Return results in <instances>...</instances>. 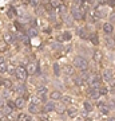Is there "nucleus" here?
<instances>
[{"label":"nucleus","instance_id":"3","mask_svg":"<svg viewBox=\"0 0 115 121\" xmlns=\"http://www.w3.org/2000/svg\"><path fill=\"white\" fill-rule=\"evenodd\" d=\"M38 69H39V62L38 60H32V62H28V67L26 70H27V74L32 75V74L38 71Z\"/></svg>","mask_w":115,"mask_h":121},{"label":"nucleus","instance_id":"10","mask_svg":"<svg viewBox=\"0 0 115 121\" xmlns=\"http://www.w3.org/2000/svg\"><path fill=\"white\" fill-rule=\"evenodd\" d=\"M16 120L17 121H32V118H31V117H28L26 113H20V114L16 117Z\"/></svg>","mask_w":115,"mask_h":121},{"label":"nucleus","instance_id":"5","mask_svg":"<svg viewBox=\"0 0 115 121\" xmlns=\"http://www.w3.org/2000/svg\"><path fill=\"white\" fill-rule=\"evenodd\" d=\"M15 106H16V109H23L24 106H26V99L23 98V97H17L15 101Z\"/></svg>","mask_w":115,"mask_h":121},{"label":"nucleus","instance_id":"35","mask_svg":"<svg viewBox=\"0 0 115 121\" xmlns=\"http://www.w3.org/2000/svg\"><path fill=\"white\" fill-rule=\"evenodd\" d=\"M7 105H8L12 110H13V109H16V106H15V102H13V101H8V99H7Z\"/></svg>","mask_w":115,"mask_h":121},{"label":"nucleus","instance_id":"2","mask_svg":"<svg viewBox=\"0 0 115 121\" xmlns=\"http://www.w3.org/2000/svg\"><path fill=\"white\" fill-rule=\"evenodd\" d=\"M15 75H16V78L20 82H24L27 79V77H28L26 67H23V66H17L16 69H15Z\"/></svg>","mask_w":115,"mask_h":121},{"label":"nucleus","instance_id":"31","mask_svg":"<svg viewBox=\"0 0 115 121\" xmlns=\"http://www.w3.org/2000/svg\"><path fill=\"white\" fill-rule=\"evenodd\" d=\"M28 34H30V36H36L38 31H36V28H30L28 30Z\"/></svg>","mask_w":115,"mask_h":121},{"label":"nucleus","instance_id":"21","mask_svg":"<svg viewBox=\"0 0 115 121\" xmlns=\"http://www.w3.org/2000/svg\"><path fill=\"white\" fill-rule=\"evenodd\" d=\"M106 43H107V46L110 48H112L115 46V39H112V38H107L106 39Z\"/></svg>","mask_w":115,"mask_h":121},{"label":"nucleus","instance_id":"40","mask_svg":"<svg viewBox=\"0 0 115 121\" xmlns=\"http://www.w3.org/2000/svg\"><path fill=\"white\" fill-rule=\"evenodd\" d=\"M8 71H9V73H13L15 70H13V67H12V66H9V65H8Z\"/></svg>","mask_w":115,"mask_h":121},{"label":"nucleus","instance_id":"14","mask_svg":"<svg viewBox=\"0 0 115 121\" xmlns=\"http://www.w3.org/2000/svg\"><path fill=\"white\" fill-rule=\"evenodd\" d=\"M74 81H75V83H76L78 86H83V85L86 83V81L80 77V75H76V77H74Z\"/></svg>","mask_w":115,"mask_h":121},{"label":"nucleus","instance_id":"30","mask_svg":"<svg viewBox=\"0 0 115 121\" xmlns=\"http://www.w3.org/2000/svg\"><path fill=\"white\" fill-rule=\"evenodd\" d=\"M64 71L67 74H74V69L71 66H64Z\"/></svg>","mask_w":115,"mask_h":121},{"label":"nucleus","instance_id":"28","mask_svg":"<svg viewBox=\"0 0 115 121\" xmlns=\"http://www.w3.org/2000/svg\"><path fill=\"white\" fill-rule=\"evenodd\" d=\"M54 73H55V75H60V67H59L58 63L54 65Z\"/></svg>","mask_w":115,"mask_h":121},{"label":"nucleus","instance_id":"36","mask_svg":"<svg viewBox=\"0 0 115 121\" xmlns=\"http://www.w3.org/2000/svg\"><path fill=\"white\" fill-rule=\"evenodd\" d=\"M44 8L47 9V11H50V12H52V5H51V3H46V4H44Z\"/></svg>","mask_w":115,"mask_h":121},{"label":"nucleus","instance_id":"22","mask_svg":"<svg viewBox=\"0 0 115 121\" xmlns=\"http://www.w3.org/2000/svg\"><path fill=\"white\" fill-rule=\"evenodd\" d=\"M7 15H8V17H11V19H12V17H15V8H13V7H9Z\"/></svg>","mask_w":115,"mask_h":121},{"label":"nucleus","instance_id":"26","mask_svg":"<svg viewBox=\"0 0 115 121\" xmlns=\"http://www.w3.org/2000/svg\"><path fill=\"white\" fill-rule=\"evenodd\" d=\"M84 109H86V112H91V110H92V105L90 104L88 101H86L84 102Z\"/></svg>","mask_w":115,"mask_h":121},{"label":"nucleus","instance_id":"16","mask_svg":"<svg viewBox=\"0 0 115 121\" xmlns=\"http://www.w3.org/2000/svg\"><path fill=\"white\" fill-rule=\"evenodd\" d=\"M55 110L59 114H63L64 112H66V106H64L63 104H58V105H55Z\"/></svg>","mask_w":115,"mask_h":121},{"label":"nucleus","instance_id":"42","mask_svg":"<svg viewBox=\"0 0 115 121\" xmlns=\"http://www.w3.org/2000/svg\"><path fill=\"white\" fill-rule=\"evenodd\" d=\"M43 121H47V120H43Z\"/></svg>","mask_w":115,"mask_h":121},{"label":"nucleus","instance_id":"17","mask_svg":"<svg viewBox=\"0 0 115 121\" xmlns=\"http://www.w3.org/2000/svg\"><path fill=\"white\" fill-rule=\"evenodd\" d=\"M50 97H51L54 101H56V99L62 98V93H60V91H52L51 94H50Z\"/></svg>","mask_w":115,"mask_h":121},{"label":"nucleus","instance_id":"39","mask_svg":"<svg viewBox=\"0 0 115 121\" xmlns=\"http://www.w3.org/2000/svg\"><path fill=\"white\" fill-rule=\"evenodd\" d=\"M7 47H8V46H0V51H5Z\"/></svg>","mask_w":115,"mask_h":121},{"label":"nucleus","instance_id":"24","mask_svg":"<svg viewBox=\"0 0 115 121\" xmlns=\"http://www.w3.org/2000/svg\"><path fill=\"white\" fill-rule=\"evenodd\" d=\"M59 39H62V40H70V39H71V34H70V32H64L63 35H62V38H59Z\"/></svg>","mask_w":115,"mask_h":121},{"label":"nucleus","instance_id":"7","mask_svg":"<svg viewBox=\"0 0 115 121\" xmlns=\"http://www.w3.org/2000/svg\"><path fill=\"white\" fill-rule=\"evenodd\" d=\"M55 109V104L54 102H46L44 104V106H43V112L44 113H48V112H51V110H54Z\"/></svg>","mask_w":115,"mask_h":121},{"label":"nucleus","instance_id":"32","mask_svg":"<svg viewBox=\"0 0 115 121\" xmlns=\"http://www.w3.org/2000/svg\"><path fill=\"white\" fill-rule=\"evenodd\" d=\"M107 91H108V90H107L106 86H100V87H99V93H100V95H102V94H107Z\"/></svg>","mask_w":115,"mask_h":121},{"label":"nucleus","instance_id":"6","mask_svg":"<svg viewBox=\"0 0 115 121\" xmlns=\"http://www.w3.org/2000/svg\"><path fill=\"white\" fill-rule=\"evenodd\" d=\"M28 112L32 114H38L40 112V105H35V104H30L28 105Z\"/></svg>","mask_w":115,"mask_h":121},{"label":"nucleus","instance_id":"20","mask_svg":"<svg viewBox=\"0 0 115 121\" xmlns=\"http://www.w3.org/2000/svg\"><path fill=\"white\" fill-rule=\"evenodd\" d=\"M3 85H4L5 89H9V90L12 89V81H11V79H4V81H3Z\"/></svg>","mask_w":115,"mask_h":121},{"label":"nucleus","instance_id":"8","mask_svg":"<svg viewBox=\"0 0 115 121\" xmlns=\"http://www.w3.org/2000/svg\"><path fill=\"white\" fill-rule=\"evenodd\" d=\"M103 31H104L106 34H111V32L114 31V27H112L111 23H104V24H103Z\"/></svg>","mask_w":115,"mask_h":121},{"label":"nucleus","instance_id":"9","mask_svg":"<svg viewBox=\"0 0 115 121\" xmlns=\"http://www.w3.org/2000/svg\"><path fill=\"white\" fill-rule=\"evenodd\" d=\"M88 38H90V40L92 42V44H95V46H96V44H99V38H98V34H96V32H92Z\"/></svg>","mask_w":115,"mask_h":121},{"label":"nucleus","instance_id":"15","mask_svg":"<svg viewBox=\"0 0 115 121\" xmlns=\"http://www.w3.org/2000/svg\"><path fill=\"white\" fill-rule=\"evenodd\" d=\"M4 40L7 42V44H11V43L13 42L12 34H11V32H5V34H4Z\"/></svg>","mask_w":115,"mask_h":121},{"label":"nucleus","instance_id":"37","mask_svg":"<svg viewBox=\"0 0 115 121\" xmlns=\"http://www.w3.org/2000/svg\"><path fill=\"white\" fill-rule=\"evenodd\" d=\"M59 11H60V13H62V15H66V5L62 4V5L59 7Z\"/></svg>","mask_w":115,"mask_h":121},{"label":"nucleus","instance_id":"4","mask_svg":"<svg viewBox=\"0 0 115 121\" xmlns=\"http://www.w3.org/2000/svg\"><path fill=\"white\" fill-rule=\"evenodd\" d=\"M71 13H72V16L78 20H80V19H84V11L82 8H78V7H72L71 9Z\"/></svg>","mask_w":115,"mask_h":121},{"label":"nucleus","instance_id":"23","mask_svg":"<svg viewBox=\"0 0 115 121\" xmlns=\"http://www.w3.org/2000/svg\"><path fill=\"white\" fill-rule=\"evenodd\" d=\"M94 59L96 60V62H100V59H102V52H100V51H95Z\"/></svg>","mask_w":115,"mask_h":121},{"label":"nucleus","instance_id":"27","mask_svg":"<svg viewBox=\"0 0 115 121\" xmlns=\"http://www.w3.org/2000/svg\"><path fill=\"white\" fill-rule=\"evenodd\" d=\"M78 32H79V36H80V38L87 39V34H86V30H84V28H82V30H79Z\"/></svg>","mask_w":115,"mask_h":121},{"label":"nucleus","instance_id":"33","mask_svg":"<svg viewBox=\"0 0 115 121\" xmlns=\"http://www.w3.org/2000/svg\"><path fill=\"white\" fill-rule=\"evenodd\" d=\"M62 99H63L64 104H70V102H71V97H68V95H64V97H62Z\"/></svg>","mask_w":115,"mask_h":121},{"label":"nucleus","instance_id":"13","mask_svg":"<svg viewBox=\"0 0 115 121\" xmlns=\"http://www.w3.org/2000/svg\"><path fill=\"white\" fill-rule=\"evenodd\" d=\"M66 112H67V114H68L70 117H74V116H76L78 110H76V108H74V106H70V108L66 109Z\"/></svg>","mask_w":115,"mask_h":121},{"label":"nucleus","instance_id":"12","mask_svg":"<svg viewBox=\"0 0 115 121\" xmlns=\"http://www.w3.org/2000/svg\"><path fill=\"white\" fill-rule=\"evenodd\" d=\"M111 78H112V71L111 70H104L103 71V79L104 81H111Z\"/></svg>","mask_w":115,"mask_h":121},{"label":"nucleus","instance_id":"41","mask_svg":"<svg viewBox=\"0 0 115 121\" xmlns=\"http://www.w3.org/2000/svg\"><path fill=\"white\" fill-rule=\"evenodd\" d=\"M31 4H32V5H35V7H36V5H38V1H35V0H34V1H31Z\"/></svg>","mask_w":115,"mask_h":121},{"label":"nucleus","instance_id":"25","mask_svg":"<svg viewBox=\"0 0 115 121\" xmlns=\"http://www.w3.org/2000/svg\"><path fill=\"white\" fill-rule=\"evenodd\" d=\"M46 93H47V87H46V86H40V87L38 89V94H42V95H44Z\"/></svg>","mask_w":115,"mask_h":121},{"label":"nucleus","instance_id":"38","mask_svg":"<svg viewBox=\"0 0 115 121\" xmlns=\"http://www.w3.org/2000/svg\"><path fill=\"white\" fill-rule=\"evenodd\" d=\"M5 104H7V99H5V98H3V97H1V98H0V109L3 108V106H4Z\"/></svg>","mask_w":115,"mask_h":121},{"label":"nucleus","instance_id":"18","mask_svg":"<svg viewBox=\"0 0 115 121\" xmlns=\"http://www.w3.org/2000/svg\"><path fill=\"white\" fill-rule=\"evenodd\" d=\"M99 97H100V93H99V90H91V93H90V98L98 99Z\"/></svg>","mask_w":115,"mask_h":121},{"label":"nucleus","instance_id":"29","mask_svg":"<svg viewBox=\"0 0 115 121\" xmlns=\"http://www.w3.org/2000/svg\"><path fill=\"white\" fill-rule=\"evenodd\" d=\"M95 16H96V17H103V16H104V12H102L99 8H96V9H95Z\"/></svg>","mask_w":115,"mask_h":121},{"label":"nucleus","instance_id":"11","mask_svg":"<svg viewBox=\"0 0 115 121\" xmlns=\"http://www.w3.org/2000/svg\"><path fill=\"white\" fill-rule=\"evenodd\" d=\"M8 71V63L5 62V60H3V62H0V73L4 74Z\"/></svg>","mask_w":115,"mask_h":121},{"label":"nucleus","instance_id":"1","mask_svg":"<svg viewBox=\"0 0 115 121\" xmlns=\"http://www.w3.org/2000/svg\"><path fill=\"white\" fill-rule=\"evenodd\" d=\"M74 67H76V69L82 70V71H87L88 69V60L86 59L84 56H80L78 55L74 58Z\"/></svg>","mask_w":115,"mask_h":121},{"label":"nucleus","instance_id":"34","mask_svg":"<svg viewBox=\"0 0 115 121\" xmlns=\"http://www.w3.org/2000/svg\"><path fill=\"white\" fill-rule=\"evenodd\" d=\"M51 5H52V8H54V7H60V5H62V3H60V1H58V0H54V1H51Z\"/></svg>","mask_w":115,"mask_h":121},{"label":"nucleus","instance_id":"19","mask_svg":"<svg viewBox=\"0 0 115 121\" xmlns=\"http://www.w3.org/2000/svg\"><path fill=\"white\" fill-rule=\"evenodd\" d=\"M99 109H100V112H102L103 114H107V113H108V106L102 104V102H99Z\"/></svg>","mask_w":115,"mask_h":121}]
</instances>
